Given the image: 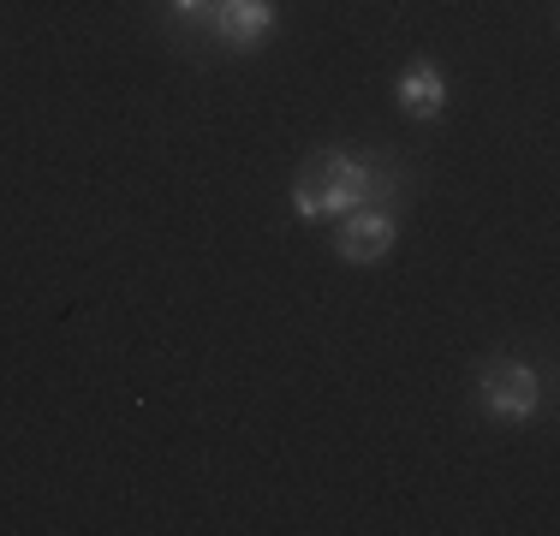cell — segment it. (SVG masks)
<instances>
[{
    "label": "cell",
    "mask_w": 560,
    "mask_h": 536,
    "mask_svg": "<svg viewBox=\"0 0 560 536\" xmlns=\"http://www.w3.org/2000/svg\"><path fill=\"white\" fill-rule=\"evenodd\" d=\"M167 7L179 12V19H203V12H209V0H167Z\"/></svg>",
    "instance_id": "obj_6"
},
{
    "label": "cell",
    "mask_w": 560,
    "mask_h": 536,
    "mask_svg": "<svg viewBox=\"0 0 560 536\" xmlns=\"http://www.w3.org/2000/svg\"><path fill=\"white\" fill-rule=\"evenodd\" d=\"M394 96H399V114H406V119H418V126L442 119V107H447V78H442V66L411 60L406 72H399Z\"/></svg>",
    "instance_id": "obj_5"
},
{
    "label": "cell",
    "mask_w": 560,
    "mask_h": 536,
    "mask_svg": "<svg viewBox=\"0 0 560 536\" xmlns=\"http://www.w3.org/2000/svg\"><path fill=\"white\" fill-rule=\"evenodd\" d=\"M394 209H382V203H370V209H352V214H340V238H335V250L346 263H382L394 250Z\"/></svg>",
    "instance_id": "obj_4"
},
{
    "label": "cell",
    "mask_w": 560,
    "mask_h": 536,
    "mask_svg": "<svg viewBox=\"0 0 560 536\" xmlns=\"http://www.w3.org/2000/svg\"><path fill=\"white\" fill-rule=\"evenodd\" d=\"M406 185V173L394 161L352 155V150H323L304 161V173L292 179V214L299 221H340L352 209H370L382 197H394Z\"/></svg>",
    "instance_id": "obj_1"
},
{
    "label": "cell",
    "mask_w": 560,
    "mask_h": 536,
    "mask_svg": "<svg viewBox=\"0 0 560 536\" xmlns=\"http://www.w3.org/2000/svg\"><path fill=\"white\" fill-rule=\"evenodd\" d=\"M203 31L226 48H257L275 31V0H209Z\"/></svg>",
    "instance_id": "obj_3"
},
{
    "label": "cell",
    "mask_w": 560,
    "mask_h": 536,
    "mask_svg": "<svg viewBox=\"0 0 560 536\" xmlns=\"http://www.w3.org/2000/svg\"><path fill=\"white\" fill-rule=\"evenodd\" d=\"M477 399L495 423H530L542 411V375L525 358H489L477 370Z\"/></svg>",
    "instance_id": "obj_2"
}]
</instances>
